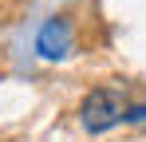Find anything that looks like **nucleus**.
<instances>
[{"label": "nucleus", "mask_w": 146, "mask_h": 142, "mask_svg": "<svg viewBox=\"0 0 146 142\" xmlns=\"http://www.w3.org/2000/svg\"><path fill=\"white\" fill-rule=\"evenodd\" d=\"M122 111H126V103H122L119 91H111V87H99L83 99V107H79V115H83V126L91 130V134H103V130H111L115 122H122Z\"/></svg>", "instance_id": "1"}, {"label": "nucleus", "mask_w": 146, "mask_h": 142, "mask_svg": "<svg viewBox=\"0 0 146 142\" xmlns=\"http://www.w3.org/2000/svg\"><path fill=\"white\" fill-rule=\"evenodd\" d=\"M71 20H63V16H51L44 28H40V36H36V51L44 55V59H67L71 55Z\"/></svg>", "instance_id": "2"}, {"label": "nucleus", "mask_w": 146, "mask_h": 142, "mask_svg": "<svg viewBox=\"0 0 146 142\" xmlns=\"http://www.w3.org/2000/svg\"><path fill=\"white\" fill-rule=\"evenodd\" d=\"M122 122H146V107H126L122 111Z\"/></svg>", "instance_id": "3"}]
</instances>
